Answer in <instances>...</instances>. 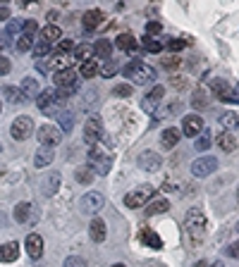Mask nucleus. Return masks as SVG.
Returning a JSON list of instances; mask_svg holds the SVG:
<instances>
[{
  "label": "nucleus",
  "instance_id": "13",
  "mask_svg": "<svg viewBox=\"0 0 239 267\" xmlns=\"http://www.w3.org/2000/svg\"><path fill=\"white\" fill-rule=\"evenodd\" d=\"M103 22H106V15H103V10H86V12H84V17H81V24H84V29H86V31H93V29H98Z\"/></svg>",
  "mask_w": 239,
  "mask_h": 267
},
{
  "label": "nucleus",
  "instance_id": "53",
  "mask_svg": "<svg viewBox=\"0 0 239 267\" xmlns=\"http://www.w3.org/2000/svg\"><path fill=\"white\" fill-rule=\"evenodd\" d=\"M5 19H10V10L7 7H0V22H5Z\"/></svg>",
  "mask_w": 239,
  "mask_h": 267
},
{
  "label": "nucleus",
  "instance_id": "41",
  "mask_svg": "<svg viewBox=\"0 0 239 267\" xmlns=\"http://www.w3.org/2000/svg\"><path fill=\"white\" fill-rule=\"evenodd\" d=\"M191 105H194V107H208V98H206V91H203V89L194 91V98H191Z\"/></svg>",
  "mask_w": 239,
  "mask_h": 267
},
{
  "label": "nucleus",
  "instance_id": "15",
  "mask_svg": "<svg viewBox=\"0 0 239 267\" xmlns=\"http://www.w3.org/2000/svg\"><path fill=\"white\" fill-rule=\"evenodd\" d=\"M215 143H218V148H220L222 153H235L239 146L232 131H220V134L215 136Z\"/></svg>",
  "mask_w": 239,
  "mask_h": 267
},
{
  "label": "nucleus",
  "instance_id": "61",
  "mask_svg": "<svg viewBox=\"0 0 239 267\" xmlns=\"http://www.w3.org/2000/svg\"><path fill=\"white\" fill-rule=\"evenodd\" d=\"M5 2H7V0H0V5H5Z\"/></svg>",
  "mask_w": 239,
  "mask_h": 267
},
{
  "label": "nucleus",
  "instance_id": "31",
  "mask_svg": "<svg viewBox=\"0 0 239 267\" xmlns=\"http://www.w3.org/2000/svg\"><path fill=\"white\" fill-rule=\"evenodd\" d=\"M57 122H60V131H72V126H74V115L70 112V110H60L57 112Z\"/></svg>",
  "mask_w": 239,
  "mask_h": 267
},
{
  "label": "nucleus",
  "instance_id": "35",
  "mask_svg": "<svg viewBox=\"0 0 239 267\" xmlns=\"http://www.w3.org/2000/svg\"><path fill=\"white\" fill-rule=\"evenodd\" d=\"M57 186H60V172H51V179L46 181V196H53L57 191Z\"/></svg>",
  "mask_w": 239,
  "mask_h": 267
},
{
  "label": "nucleus",
  "instance_id": "21",
  "mask_svg": "<svg viewBox=\"0 0 239 267\" xmlns=\"http://www.w3.org/2000/svg\"><path fill=\"white\" fill-rule=\"evenodd\" d=\"M89 234H91V241H96V243L106 241V236H108V227H106V222H103L101 217H96V219L91 222V227H89Z\"/></svg>",
  "mask_w": 239,
  "mask_h": 267
},
{
  "label": "nucleus",
  "instance_id": "38",
  "mask_svg": "<svg viewBox=\"0 0 239 267\" xmlns=\"http://www.w3.org/2000/svg\"><path fill=\"white\" fill-rule=\"evenodd\" d=\"M31 50H34V55H36V57H46V55L51 53V43H48V41H41V38H38L36 43L31 46Z\"/></svg>",
  "mask_w": 239,
  "mask_h": 267
},
{
  "label": "nucleus",
  "instance_id": "17",
  "mask_svg": "<svg viewBox=\"0 0 239 267\" xmlns=\"http://www.w3.org/2000/svg\"><path fill=\"white\" fill-rule=\"evenodd\" d=\"M139 239H141V243H144V246H148V248H153V250H160V248H163V239L153 232V229H148V227H144V229L139 232Z\"/></svg>",
  "mask_w": 239,
  "mask_h": 267
},
{
  "label": "nucleus",
  "instance_id": "4",
  "mask_svg": "<svg viewBox=\"0 0 239 267\" xmlns=\"http://www.w3.org/2000/svg\"><path fill=\"white\" fill-rule=\"evenodd\" d=\"M163 98H165V86H163V84H156V86L144 96V100H141V110L148 112V115L158 112V105L163 103Z\"/></svg>",
  "mask_w": 239,
  "mask_h": 267
},
{
  "label": "nucleus",
  "instance_id": "9",
  "mask_svg": "<svg viewBox=\"0 0 239 267\" xmlns=\"http://www.w3.org/2000/svg\"><path fill=\"white\" fill-rule=\"evenodd\" d=\"M215 170H218V158H213V155H203L199 160H194V165H191V174L194 177H208Z\"/></svg>",
  "mask_w": 239,
  "mask_h": 267
},
{
  "label": "nucleus",
  "instance_id": "3",
  "mask_svg": "<svg viewBox=\"0 0 239 267\" xmlns=\"http://www.w3.org/2000/svg\"><path fill=\"white\" fill-rule=\"evenodd\" d=\"M153 196H156L153 186H139V189L129 191L127 196H125V205L127 208H144L146 203H151Z\"/></svg>",
  "mask_w": 239,
  "mask_h": 267
},
{
  "label": "nucleus",
  "instance_id": "34",
  "mask_svg": "<svg viewBox=\"0 0 239 267\" xmlns=\"http://www.w3.org/2000/svg\"><path fill=\"white\" fill-rule=\"evenodd\" d=\"M98 74V65H96V60H86V62H81V67H79V76H84V79H91Z\"/></svg>",
  "mask_w": 239,
  "mask_h": 267
},
{
  "label": "nucleus",
  "instance_id": "2",
  "mask_svg": "<svg viewBox=\"0 0 239 267\" xmlns=\"http://www.w3.org/2000/svg\"><path fill=\"white\" fill-rule=\"evenodd\" d=\"M125 76L132 79V84L144 86V84H153L156 81V70L151 65H146V62H141V60H132L125 67Z\"/></svg>",
  "mask_w": 239,
  "mask_h": 267
},
{
  "label": "nucleus",
  "instance_id": "40",
  "mask_svg": "<svg viewBox=\"0 0 239 267\" xmlns=\"http://www.w3.org/2000/svg\"><path fill=\"white\" fill-rule=\"evenodd\" d=\"M24 29V19H10V24H7V29H5V36H15L19 34Z\"/></svg>",
  "mask_w": 239,
  "mask_h": 267
},
{
  "label": "nucleus",
  "instance_id": "45",
  "mask_svg": "<svg viewBox=\"0 0 239 267\" xmlns=\"http://www.w3.org/2000/svg\"><path fill=\"white\" fill-rule=\"evenodd\" d=\"M5 98H7V103H22V93L15 86H7L5 89Z\"/></svg>",
  "mask_w": 239,
  "mask_h": 267
},
{
  "label": "nucleus",
  "instance_id": "62",
  "mask_svg": "<svg viewBox=\"0 0 239 267\" xmlns=\"http://www.w3.org/2000/svg\"><path fill=\"white\" fill-rule=\"evenodd\" d=\"M237 232H239V222H237Z\"/></svg>",
  "mask_w": 239,
  "mask_h": 267
},
{
  "label": "nucleus",
  "instance_id": "12",
  "mask_svg": "<svg viewBox=\"0 0 239 267\" xmlns=\"http://www.w3.org/2000/svg\"><path fill=\"white\" fill-rule=\"evenodd\" d=\"M139 167L144 170V172H158L160 170V165H163V160H160V155L158 153H153V150H144L141 155H139Z\"/></svg>",
  "mask_w": 239,
  "mask_h": 267
},
{
  "label": "nucleus",
  "instance_id": "48",
  "mask_svg": "<svg viewBox=\"0 0 239 267\" xmlns=\"http://www.w3.org/2000/svg\"><path fill=\"white\" fill-rule=\"evenodd\" d=\"M98 72H101V76H106V79H108V76H112V74L117 72V65H115V62H106V65H103Z\"/></svg>",
  "mask_w": 239,
  "mask_h": 267
},
{
  "label": "nucleus",
  "instance_id": "46",
  "mask_svg": "<svg viewBox=\"0 0 239 267\" xmlns=\"http://www.w3.org/2000/svg\"><path fill=\"white\" fill-rule=\"evenodd\" d=\"M146 34L148 36L163 34V24H160V22H156V19H153V22H148V24H146Z\"/></svg>",
  "mask_w": 239,
  "mask_h": 267
},
{
  "label": "nucleus",
  "instance_id": "42",
  "mask_svg": "<svg viewBox=\"0 0 239 267\" xmlns=\"http://www.w3.org/2000/svg\"><path fill=\"white\" fill-rule=\"evenodd\" d=\"M31 46H34V38L31 36H19L17 38V50L19 53H27V50H31Z\"/></svg>",
  "mask_w": 239,
  "mask_h": 267
},
{
  "label": "nucleus",
  "instance_id": "10",
  "mask_svg": "<svg viewBox=\"0 0 239 267\" xmlns=\"http://www.w3.org/2000/svg\"><path fill=\"white\" fill-rule=\"evenodd\" d=\"M38 141L41 146H48V148H53L57 143L62 141V131H60V126H53V124H43L38 129Z\"/></svg>",
  "mask_w": 239,
  "mask_h": 267
},
{
  "label": "nucleus",
  "instance_id": "7",
  "mask_svg": "<svg viewBox=\"0 0 239 267\" xmlns=\"http://www.w3.org/2000/svg\"><path fill=\"white\" fill-rule=\"evenodd\" d=\"M53 81H55L57 89L72 91V93H77V89H79V74H77L72 67H70V70H62V72H55Z\"/></svg>",
  "mask_w": 239,
  "mask_h": 267
},
{
  "label": "nucleus",
  "instance_id": "8",
  "mask_svg": "<svg viewBox=\"0 0 239 267\" xmlns=\"http://www.w3.org/2000/svg\"><path fill=\"white\" fill-rule=\"evenodd\" d=\"M79 203H81V210H84L86 215H96V213L103 210L106 198H103V194H98V191H86Z\"/></svg>",
  "mask_w": 239,
  "mask_h": 267
},
{
  "label": "nucleus",
  "instance_id": "23",
  "mask_svg": "<svg viewBox=\"0 0 239 267\" xmlns=\"http://www.w3.org/2000/svg\"><path fill=\"white\" fill-rule=\"evenodd\" d=\"M19 93H22V100H29V98H36L38 96V81L34 76H27L19 86Z\"/></svg>",
  "mask_w": 239,
  "mask_h": 267
},
{
  "label": "nucleus",
  "instance_id": "64",
  "mask_svg": "<svg viewBox=\"0 0 239 267\" xmlns=\"http://www.w3.org/2000/svg\"><path fill=\"white\" fill-rule=\"evenodd\" d=\"M237 200H239V194H237Z\"/></svg>",
  "mask_w": 239,
  "mask_h": 267
},
{
  "label": "nucleus",
  "instance_id": "28",
  "mask_svg": "<svg viewBox=\"0 0 239 267\" xmlns=\"http://www.w3.org/2000/svg\"><path fill=\"white\" fill-rule=\"evenodd\" d=\"M218 122H220L222 131H235V129H239V115L237 112H222Z\"/></svg>",
  "mask_w": 239,
  "mask_h": 267
},
{
  "label": "nucleus",
  "instance_id": "59",
  "mask_svg": "<svg viewBox=\"0 0 239 267\" xmlns=\"http://www.w3.org/2000/svg\"><path fill=\"white\" fill-rule=\"evenodd\" d=\"M208 267H225V265H222L220 260H218V263H213V265H208Z\"/></svg>",
  "mask_w": 239,
  "mask_h": 267
},
{
  "label": "nucleus",
  "instance_id": "32",
  "mask_svg": "<svg viewBox=\"0 0 239 267\" xmlns=\"http://www.w3.org/2000/svg\"><path fill=\"white\" fill-rule=\"evenodd\" d=\"M74 177L79 184H84V186H89L93 181V167L91 165H84V167H77V172H74Z\"/></svg>",
  "mask_w": 239,
  "mask_h": 267
},
{
  "label": "nucleus",
  "instance_id": "58",
  "mask_svg": "<svg viewBox=\"0 0 239 267\" xmlns=\"http://www.w3.org/2000/svg\"><path fill=\"white\" fill-rule=\"evenodd\" d=\"M2 38H5V34H0V48H5V41Z\"/></svg>",
  "mask_w": 239,
  "mask_h": 267
},
{
  "label": "nucleus",
  "instance_id": "49",
  "mask_svg": "<svg viewBox=\"0 0 239 267\" xmlns=\"http://www.w3.org/2000/svg\"><path fill=\"white\" fill-rule=\"evenodd\" d=\"M70 50H74V43L70 41V38H62V41H60V46H57V53H67V55H70Z\"/></svg>",
  "mask_w": 239,
  "mask_h": 267
},
{
  "label": "nucleus",
  "instance_id": "33",
  "mask_svg": "<svg viewBox=\"0 0 239 267\" xmlns=\"http://www.w3.org/2000/svg\"><path fill=\"white\" fill-rule=\"evenodd\" d=\"M170 210V200L160 198V200H153L146 205V215H160V213H167Z\"/></svg>",
  "mask_w": 239,
  "mask_h": 267
},
{
  "label": "nucleus",
  "instance_id": "29",
  "mask_svg": "<svg viewBox=\"0 0 239 267\" xmlns=\"http://www.w3.org/2000/svg\"><path fill=\"white\" fill-rule=\"evenodd\" d=\"M62 38V31H60V26H55V24H46L43 29H41V41H48L51 46L55 43V41H60Z\"/></svg>",
  "mask_w": 239,
  "mask_h": 267
},
{
  "label": "nucleus",
  "instance_id": "26",
  "mask_svg": "<svg viewBox=\"0 0 239 267\" xmlns=\"http://www.w3.org/2000/svg\"><path fill=\"white\" fill-rule=\"evenodd\" d=\"M55 158V153H53V148H48V146H41L36 150V155H34V165L36 167H48L51 162Z\"/></svg>",
  "mask_w": 239,
  "mask_h": 267
},
{
  "label": "nucleus",
  "instance_id": "50",
  "mask_svg": "<svg viewBox=\"0 0 239 267\" xmlns=\"http://www.w3.org/2000/svg\"><path fill=\"white\" fill-rule=\"evenodd\" d=\"M177 65H182V57H167V60H163V67H167V70H172V67H177Z\"/></svg>",
  "mask_w": 239,
  "mask_h": 267
},
{
  "label": "nucleus",
  "instance_id": "54",
  "mask_svg": "<svg viewBox=\"0 0 239 267\" xmlns=\"http://www.w3.org/2000/svg\"><path fill=\"white\" fill-rule=\"evenodd\" d=\"M232 103H239V84L232 89Z\"/></svg>",
  "mask_w": 239,
  "mask_h": 267
},
{
  "label": "nucleus",
  "instance_id": "18",
  "mask_svg": "<svg viewBox=\"0 0 239 267\" xmlns=\"http://www.w3.org/2000/svg\"><path fill=\"white\" fill-rule=\"evenodd\" d=\"M70 65H72V55H67V53H53L51 60H48V67L53 72L70 70Z\"/></svg>",
  "mask_w": 239,
  "mask_h": 267
},
{
  "label": "nucleus",
  "instance_id": "63",
  "mask_svg": "<svg viewBox=\"0 0 239 267\" xmlns=\"http://www.w3.org/2000/svg\"><path fill=\"white\" fill-rule=\"evenodd\" d=\"M0 153H2V146H0Z\"/></svg>",
  "mask_w": 239,
  "mask_h": 267
},
{
  "label": "nucleus",
  "instance_id": "55",
  "mask_svg": "<svg viewBox=\"0 0 239 267\" xmlns=\"http://www.w3.org/2000/svg\"><path fill=\"white\" fill-rule=\"evenodd\" d=\"M172 84H175L177 89H182V86L186 84V81H184V79H180V76H175V79H172Z\"/></svg>",
  "mask_w": 239,
  "mask_h": 267
},
{
  "label": "nucleus",
  "instance_id": "56",
  "mask_svg": "<svg viewBox=\"0 0 239 267\" xmlns=\"http://www.w3.org/2000/svg\"><path fill=\"white\" fill-rule=\"evenodd\" d=\"M29 2H38V0H19V5H22V7H27Z\"/></svg>",
  "mask_w": 239,
  "mask_h": 267
},
{
  "label": "nucleus",
  "instance_id": "16",
  "mask_svg": "<svg viewBox=\"0 0 239 267\" xmlns=\"http://www.w3.org/2000/svg\"><path fill=\"white\" fill-rule=\"evenodd\" d=\"M24 246H27L29 258H34V260H38V258L43 255V239H41L38 234H29L27 241H24Z\"/></svg>",
  "mask_w": 239,
  "mask_h": 267
},
{
  "label": "nucleus",
  "instance_id": "5",
  "mask_svg": "<svg viewBox=\"0 0 239 267\" xmlns=\"http://www.w3.org/2000/svg\"><path fill=\"white\" fill-rule=\"evenodd\" d=\"M31 131H34V122H31L29 115H19L17 120L12 122V126H10V134H12L15 141H27L31 136Z\"/></svg>",
  "mask_w": 239,
  "mask_h": 267
},
{
  "label": "nucleus",
  "instance_id": "6",
  "mask_svg": "<svg viewBox=\"0 0 239 267\" xmlns=\"http://www.w3.org/2000/svg\"><path fill=\"white\" fill-rule=\"evenodd\" d=\"M103 139V124H101V117L91 115L84 124V143L86 146H96V143Z\"/></svg>",
  "mask_w": 239,
  "mask_h": 267
},
{
  "label": "nucleus",
  "instance_id": "20",
  "mask_svg": "<svg viewBox=\"0 0 239 267\" xmlns=\"http://www.w3.org/2000/svg\"><path fill=\"white\" fill-rule=\"evenodd\" d=\"M15 219H17L19 224L34 222V205H31V203H17V208H15Z\"/></svg>",
  "mask_w": 239,
  "mask_h": 267
},
{
  "label": "nucleus",
  "instance_id": "47",
  "mask_svg": "<svg viewBox=\"0 0 239 267\" xmlns=\"http://www.w3.org/2000/svg\"><path fill=\"white\" fill-rule=\"evenodd\" d=\"M22 31H24V36H31V38H34V34L38 31V24L34 22V19H27V22H24V29H22Z\"/></svg>",
  "mask_w": 239,
  "mask_h": 267
},
{
  "label": "nucleus",
  "instance_id": "27",
  "mask_svg": "<svg viewBox=\"0 0 239 267\" xmlns=\"http://www.w3.org/2000/svg\"><path fill=\"white\" fill-rule=\"evenodd\" d=\"M72 60H79V62L93 60V46H91V43H79V46H74Z\"/></svg>",
  "mask_w": 239,
  "mask_h": 267
},
{
  "label": "nucleus",
  "instance_id": "11",
  "mask_svg": "<svg viewBox=\"0 0 239 267\" xmlns=\"http://www.w3.org/2000/svg\"><path fill=\"white\" fill-rule=\"evenodd\" d=\"M203 129H206V124H203L201 115H186V117L182 120V134L184 136H189V139H196Z\"/></svg>",
  "mask_w": 239,
  "mask_h": 267
},
{
  "label": "nucleus",
  "instance_id": "52",
  "mask_svg": "<svg viewBox=\"0 0 239 267\" xmlns=\"http://www.w3.org/2000/svg\"><path fill=\"white\" fill-rule=\"evenodd\" d=\"M10 67H12L10 57H2V55H0V74H7V72H10Z\"/></svg>",
  "mask_w": 239,
  "mask_h": 267
},
{
  "label": "nucleus",
  "instance_id": "37",
  "mask_svg": "<svg viewBox=\"0 0 239 267\" xmlns=\"http://www.w3.org/2000/svg\"><path fill=\"white\" fill-rule=\"evenodd\" d=\"M194 146H196V150H199V153H206V150L211 148V136H208V131H206V129H203L201 134L196 136V143H194Z\"/></svg>",
  "mask_w": 239,
  "mask_h": 267
},
{
  "label": "nucleus",
  "instance_id": "51",
  "mask_svg": "<svg viewBox=\"0 0 239 267\" xmlns=\"http://www.w3.org/2000/svg\"><path fill=\"white\" fill-rule=\"evenodd\" d=\"M227 255H230V258H235V260H239V241H235V243H230V246H227Z\"/></svg>",
  "mask_w": 239,
  "mask_h": 267
},
{
  "label": "nucleus",
  "instance_id": "43",
  "mask_svg": "<svg viewBox=\"0 0 239 267\" xmlns=\"http://www.w3.org/2000/svg\"><path fill=\"white\" fill-rule=\"evenodd\" d=\"M186 43H189V41H184V38H167L165 48H167V50H172V53H177V50H182Z\"/></svg>",
  "mask_w": 239,
  "mask_h": 267
},
{
  "label": "nucleus",
  "instance_id": "36",
  "mask_svg": "<svg viewBox=\"0 0 239 267\" xmlns=\"http://www.w3.org/2000/svg\"><path fill=\"white\" fill-rule=\"evenodd\" d=\"M144 50H146V53H160V50H163V43H160L158 38H153V36H146V38H144Z\"/></svg>",
  "mask_w": 239,
  "mask_h": 267
},
{
  "label": "nucleus",
  "instance_id": "44",
  "mask_svg": "<svg viewBox=\"0 0 239 267\" xmlns=\"http://www.w3.org/2000/svg\"><path fill=\"white\" fill-rule=\"evenodd\" d=\"M62 267H89V265H86L84 258H79V255H70V258H65Z\"/></svg>",
  "mask_w": 239,
  "mask_h": 267
},
{
  "label": "nucleus",
  "instance_id": "39",
  "mask_svg": "<svg viewBox=\"0 0 239 267\" xmlns=\"http://www.w3.org/2000/svg\"><path fill=\"white\" fill-rule=\"evenodd\" d=\"M132 93H134V86H132V84H117V86L112 89V96H115V98H129Z\"/></svg>",
  "mask_w": 239,
  "mask_h": 267
},
{
  "label": "nucleus",
  "instance_id": "30",
  "mask_svg": "<svg viewBox=\"0 0 239 267\" xmlns=\"http://www.w3.org/2000/svg\"><path fill=\"white\" fill-rule=\"evenodd\" d=\"M112 53V43L108 41V38H98L96 41V46H93V55L96 57H103V60H108Z\"/></svg>",
  "mask_w": 239,
  "mask_h": 267
},
{
  "label": "nucleus",
  "instance_id": "57",
  "mask_svg": "<svg viewBox=\"0 0 239 267\" xmlns=\"http://www.w3.org/2000/svg\"><path fill=\"white\" fill-rule=\"evenodd\" d=\"M194 267H208V263H206V260H201V263H196Z\"/></svg>",
  "mask_w": 239,
  "mask_h": 267
},
{
  "label": "nucleus",
  "instance_id": "19",
  "mask_svg": "<svg viewBox=\"0 0 239 267\" xmlns=\"http://www.w3.org/2000/svg\"><path fill=\"white\" fill-rule=\"evenodd\" d=\"M180 139H182V131L175 129V126H170V129H165V131L160 134V146H163L165 150H170V148H175V146L180 143Z\"/></svg>",
  "mask_w": 239,
  "mask_h": 267
},
{
  "label": "nucleus",
  "instance_id": "25",
  "mask_svg": "<svg viewBox=\"0 0 239 267\" xmlns=\"http://www.w3.org/2000/svg\"><path fill=\"white\" fill-rule=\"evenodd\" d=\"M115 48L127 50V53H134V50H136V38H134V34H129V31L120 34L117 38H115Z\"/></svg>",
  "mask_w": 239,
  "mask_h": 267
},
{
  "label": "nucleus",
  "instance_id": "14",
  "mask_svg": "<svg viewBox=\"0 0 239 267\" xmlns=\"http://www.w3.org/2000/svg\"><path fill=\"white\" fill-rule=\"evenodd\" d=\"M36 105L41 112H46V115H51L53 112V107H55V93L53 91H38L36 96Z\"/></svg>",
  "mask_w": 239,
  "mask_h": 267
},
{
  "label": "nucleus",
  "instance_id": "60",
  "mask_svg": "<svg viewBox=\"0 0 239 267\" xmlns=\"http://www.w3.org/2000/svg\"><path fill=\"white\" fill-rule=\"evenodd\" d=\"M110 267H127L125 263H115V265H110Z\"/></svg>",
  "mask_w": 239,
  "mask_h": 267
},
{
  "label": "nucleus",
  "instance_id": "22",
  "mask_svg": "<svg viewBox=\"0 0 239 267\" xmlns=\"http://www.w3.org/2000/svg\"><path fill=\"white\" fill-rule=\"evenodd\" d=\"M211 89H213V93H215L220 100H225V103H232V89H230V84H227L225 79H215V81L211 84Z\"/></svg>",
  "mask_w": 239,
  "mask_h": 267
},
{
  "label": "nucleus",
  "instance_id": "24",
  "mask_svg": "<svg viewBox=\"0 0 239 267\" xmlns=\"http://www.w3.org/2000/svg\"><path fill=\"white\" fill-rule=\"evenodd\" d=\"M19 255V243L17 241H10L5 246H0V263H15Z\"/></svg>",
  "mask_w": 239,
  "mask_h": 267
},
{
  "label": "nucleus",
  "instance_id": "1",
  "mask_svg": "<svg viewBox=\"0 0 239 267\" xmlns=\"http://www.w3.org/2000/svg\"><path fill=\"white\" fill-rule=\"evenodd\" d=\"M206 227H208L206 215H203L199 208H191V210L186 213V217H184V239H186V243H189L191 248H196L203 241Z\"/></svg>",
  "mask_w": 239,
  "mask_h": 267
}]
</instances>
